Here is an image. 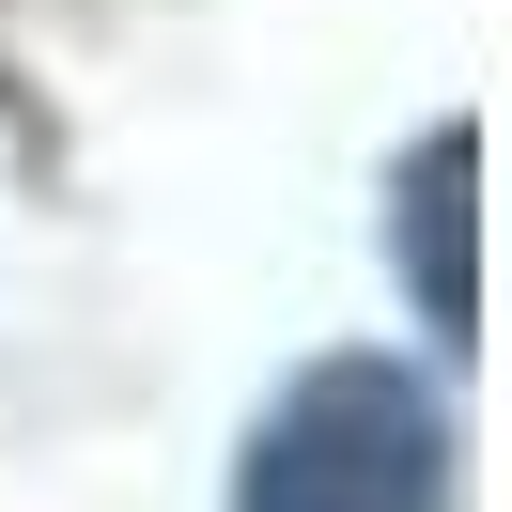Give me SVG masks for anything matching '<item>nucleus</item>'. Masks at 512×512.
I'll use <instances>...</instances> for the list:
<instances>
[{"label": "nucleus", "instance_id": "nucleus-1", "mask_svg": "<svg viewBox=\"0 0 512 512\" xmlns=\"http://www.w3.org/2000/svg\"><path fill=\"white\" fill-rule=\"evenodd\" d=\"M435 466H450L435 404L404 373H373V357H342L249 435L233 512H435Z\"/></svg>", "mask_w": 512, "mask_h": 512}, {"label": "nucleus", "instance_id": "nucleus-2", "mask_svg": "<svg viewBox=\"0 0 512 512\" xmlns=\"http://www.w3.org/2000/svg\"><path fill=\"white\" fill-rule=\"evenodd\" d=\"M466 171H481L466 125H435V140H419V171H404V249H419V311H435V326L481 311V280H466Z\"/></svg>", "mask_w": 512, "mask_h": 512}]
</instances>
